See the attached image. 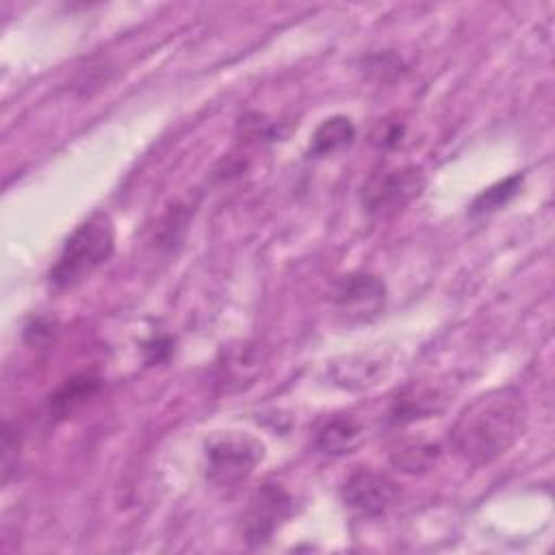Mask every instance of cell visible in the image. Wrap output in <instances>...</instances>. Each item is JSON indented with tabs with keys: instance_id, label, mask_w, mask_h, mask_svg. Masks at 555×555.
I'll return each mask as SVG.
<instances>
[{
	"instance_id": "cell-1",
	"label": "cell",
	"mask_w": 555,
	"mask_h": 555,
	"mask_svg": "<svg viewBox=\"0 0 555 555\" xmlns=\"http://www.w3.org/2000/svg\"><path fill=\"white\" fill-rule=\"evenodd\" d=\"M527 429V401L516 386L481 392L457 414L449 440L453 451L473 466L505 455Z\"/></svg>"
},
{
	"instance_id": "cell-2",
	"label": "cell",
	"mask_w": 555,
	"mask_h": 555,
	"mask_svg": "<svg viewBox=\"0 0 555 555\" xmlns=\"http://www.w3.org/2000/svg\"><path fill=\"white\" fill-rule=\"evenodd\" d=\"M115 251V225L108 212L95 210L65 238L56 262L48 271L54 291H69L89 280Z\"/></svg>"
},
{
	"instance_id": "cell-3",
	"label": "cell",
	"mask_w": 555,
	"mask_h": 555,
	"mask_svg": "<svg viewBox=\"0 0 555 555\" xmlns=\"http://www.w3.org/2000/svg\"><path fill=\"white\" fill-rule=\"evenodd\" d=\"M425 182V171L418 165H401L377 171L362 186V210L371 217H390L414 202L423 193Z\"/></svg>"
},
{
	"instance_id": "cell-4",
	"label": "cell",
	"mask_w": 555,
	"mask_h": 555,
	"mask_svg": "<svg viewBox=\"0 0 555 555\" xmlns=\"http://www.w3.org/2000/svg\"><path fill=\"white\" fill-rule=\"evenodd\" d=\"M264 455L262 442L247 434H223L206 444V477L219 488L243 483Z\"/></svg>"
},
{
	"instance_id": "cell-5",
	"label": "cell",
	"mask_w": 555,
	"mask_h": 555,
	"mask_svg": "<svg viewBox=\"0 0 555 555\" xmlns=\"http://www.w3.org/2000/svg\"><path fill=\"white\" fill-rule=\"evenodd\" d=\"M293 512L295 501L282 486L262 483L249 499V507L243 518L245 540L251 546H262L293 516Z\"/></svg>"
},
{
	"instance_id": "cell-6",
	"label": "cell",
	"mask_w": 555,
	"mask_h": 555,
	"mask_svg": "<svg viewBox=\"0 0 555 555\" xmlns=\"http://www.w3.org/2000/svg\"><path fill=\"white\" fill-rule=\"evenodd\" d=\"M340 499L360 518L382 516L397 499V483L377 470L358 468L340 486Z\"/></svg>"
},
{
	"instance_id": "cell-7",
	"label": "cell",
	"mask_w": 555,
	"mask_h": 555,
	"mask_svg": "<svg viewBox=\"0 0 555 555\" xmlns=\"http://www.w3.org/2000/svg\"><path fill=\"white\" fill-rule=\"evenodd\" d=\"M332 301L349 321H366L384 308L386 284L373 273H347L334 284Z\"/></svg>"
},
{
	"instance_id": "cell-8",
	"label": "cell",
	"mask_w": 555,
	"mask_h": 555,
	"mask_svg": "<svg viewBox=\"0 0 555 555\" xmlns=\"http://www.w3.org/2000/svg\"><path fill=\"white\" fill-rule=\"evenodd\" d=\"M364 442V427L349 414L327 418L314 434V447L332 457L353 453Z\"/></svg>"
},
{
	"instance_id": "cell-9",
	"label": "cell",
	"mask_w": 555,
	"mask_h": 555,
	"mask_svg": "<svg viewBox=\"0 0 555 555\" xmlns=\"http://www.w3.org/2000/svg\"><path fill=\"white\" fill-rule=\"evenodd\" d=\"M102 388V379L93 373H78L65 379L50 397H48V414L50 418H67L76 410H80L89 399H93Z\"/></svg>"
},
{
	"instance_id": "cell-10",
	"label": "cell",
	"mask_w": 555,
	"mask_h": 555,
	"mask_svg": "<svg viewBox=\"0 0 555 555\" xmlns=\"http://www.w3.org/2000/svg\"><path fill=\"white\" fill-rule=\"evenodd\" d=\"M444 395L434 386H410L395 399L388 418L392 425L414 423L418 418H427L440 412L444 408Z\"/></svg>"
},
{
	"instance_id": "cell-11",
	"label": "cell",
	"mask_w": 555,
	"mask_h": 555,
	"mask_svg": "<svg viewBox=\"0 0 555 555\" xmlns=\"http://www.w3.org/2000/svg\"><path fill=\"white\" fill-rule=\"evenodd\" d=\"M356 139V126L349 117L345 115H332L323 119L317 130L310 137V147L308 154L314 158L332 156L345 147H349Z\"/></svg>"
},
{
	"instance_id": "cell-12",
	"label": "cell",
	"mask_w": 555,
	"mask_h": 555,
	"mask_svg": "<svg viewBox=\"0 0 555 555\" xmlns=\"http://www.w3.org/2000/svg\"><path fill=\"white\" fill-rule=\"evenodd\" d=\"M440 455H442L440 444L425 440V438H418V440L410 438V440H403L397 447H392L390 464L401 473L416 475V473H425V470L434 468L436 462L440 460Z\"/></svg>"
},
{
	"instance_id": "cell-13",
	"label": "cell",
	"mask_w": 555,
	"mask_h": 555,
	"mask_svg": "<svg viewBox=\"0 0 555 555\" xmlns=\"http://www.w3.org/2000/svg\"><path fill=\"white\" fill-rule=\"evenodd\" d=\"M522 180H525L522 173H512V176L486 186L483 191H479L473 197V202L468 206V215L470 217H481V215H490V212L503 208L520 191Z\"/></svg>"
},
{
	"instance_id": "cell-14",
	"label": "cell",
	"mask_w": 555,
	"mask_h": 555,
	"mask_svg": "<svg viewBox=\"0 0 555 555\" xmlns=\"http://www.w3.org/2000/svg\"><path fill=\"white\" fill-rule=\"evenodd\" d=\"M52 330L54 325L48 321V319H35L26 332H24V338L30 343V345H41L46 343L50 336H52Z\"/></svg>"
},
{
	"instance_id": "cell-15",
	"label": "cell",
	"mask_w": 555,
	"mask_h": 555,
	"mask_svg": "<svg viewBox=\"0 0 555 555\" xmlns=\"http://www.w3.org/2000/svg\"><path fill=\"white\" fill-rule=\"evenodd\" d=\"M169 353H171V340H169V338L158 336V338H152V340L145 345V360H147L150 364L167 360Z\"/></svg>"
},
{
	"instance_id": "cell-16",
	"label": "cell",
	"mask_w": 555,
	"mask_h": 555,
	"mask_svg": "<svg viewBox=\"0 0 555 555\" xmlns=\"http://www.w3.org/2000/svg\"><path fill=\"white\" fill-rule=\"evenodd\" d=\"M403 137V124H390L379 134H375V143L379 147H397Z\"/></svg>"
}]
</instances>
